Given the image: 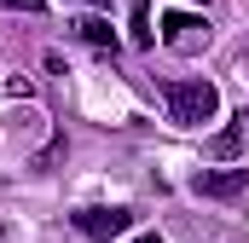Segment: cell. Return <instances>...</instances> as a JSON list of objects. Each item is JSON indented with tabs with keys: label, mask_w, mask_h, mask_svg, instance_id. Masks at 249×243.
Instances as JSON below:
<instances>
[{
	"label": "cell",
	"mask_w": 249,
	"mask_h": 243,
	"mask_svg": "<svg viewBox=\"0 0 249 243\" xmlns=\"http://www.w3.org/2000/svg\"><path fill=\"white\" fill-rule=\"evenodd\" d=\"M162 99H168V116L180 122V127H203L220 110V93L209 81H162Z\"/></svg>",
	"instance_id": "obj_1"
},
{
	"label": "cell",
	"mask_w": 249,
	"mask_h": 243,
	"mask_svg": "<svg viewBox=\"0 0 249 243\" xmlns=\"http://www.w3.org/2000/svg\"><path fill=\"white\" fill-rule=\"evenodd\" d=\"M162 47H168V52H203V47H209V23H203V17H197V12H168V17H162Z\"/></svg>",
	"instance_id": "obj_2"
},
{
	"label": "cell",
	"mask_w": 249,
	"mask_h": 243,
	"mask_svg": "<svg viewBox=\"0 0 249 243\" xmlns=\"http://www.w3.org/2000/svg\"><path fill=\"white\" fill-rule=\"evenodd\" d=\"M127 226H133L127 208H81V214H75V232H81V238H99V243L122 238Z\"/></svg>",
	"instance_id": "obj_3"
},
{
	"label": "cell",
	"mask_w": 249,
	"mask_h": 243,
	"mask_svg": "<svg viewBox=\"0 0 249 243\" xmlns=\"http://www.w3.org/2000/svg\"><path fill=\"white\" fill-rule=\"evenodd\" d=\"M249 191V168H214V174H197V197H238Z\"/></svg>",
	"instance_id": "obj_4"
},
{
	"label": "cell",
	"mask_w": 249,
	"mask_h": 243,
	"mask_svg": "<svg viewBox=\"0 0 249 243\" xmlns=\"http://www.w3.org/2000/svg\"><path fill=\"white\" fill-rule=\"evenodd\" d=\"M75 35H81L87 47H99V52H116V29H110L105 17H81V23H75Z\"/></svg>",
	"instance_id": "obj_5"
},
{
	"label": "cell",
	"mask_w": 249,
	"mask_h": 243,
	"mask_svg": "<svg viewBox=\"0 0 249 243\" xmlns=\"http://www.w3.org/2000/svg\"><path fill=\"white\" fill-rule=\"evenodd\" d=\"M6 133H12V139H18V133H23V139H35V133H47V116H41V110H23V116L12 110V122H6Z\"/></svg>",
	"instance_id": "obj_6"
},
{
	"label": "cell",
	"mask_w": 249,
	"mask_h": 243,
	"mask_svg": "<svg viewBox=\"0 0 249 243\" xmlns=\"http://www.w3.org/2000/svg\"><path fill=\"white\" fill-rule=\"evenodd\" d=\"M133 41L151 47V17H145V0H133Z\"/></svg>",
	"instance_id": "obj_7"
},
{
	"label": "cell",
	"mask_w": 249,
	"mask_h": 243,
	"mask_svg": "<svg viewBox=\"0 0 249 243\" xmlns=\"http://www.w3.org/2000/svg\"><path fill=\"white\" fill-rule=\"evenodd\" d=\"M214 156H238V127H226V133H214V145H209Z\"/></svg>",
	"instance_id": "obj_8"
},
{
	"label": "cell",
	"mask_w": 249,
	"mask_h": 243,
	"mask_svg": "<svg viewBox=\"0 0 249 243\" xmlns=\"http://www.w3.org/2000/svg\"><path fill=\"white\" fill-rule=\"evenodd\" d=\"M6 12H47V0H0Z\"/></svg>",
	"instance_id": "obj_9"
},
{
	"label": "cell",
	"mask_w": 249,
	"mask_h": 243,
	"mask_svg": "<svg viewBox=\"0 0 249 243\" xmlns=\"http://www.w3.org/2000/svg\"><path fill=\"white\" fill-rule=\"evenodd\" d=\"M133 243H162V238H133Z\"/></svg>",
	"instance_id": "obj_10"
}]
</instances>
